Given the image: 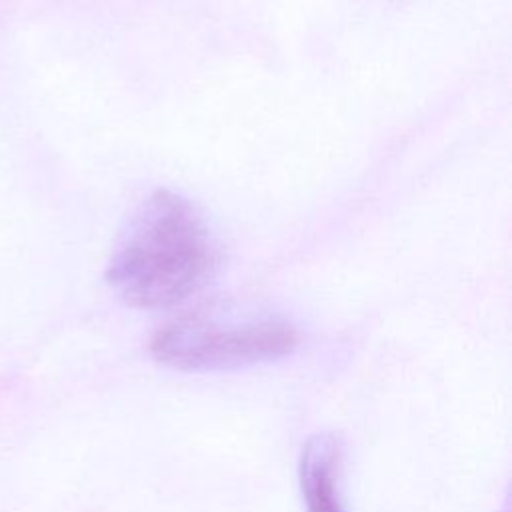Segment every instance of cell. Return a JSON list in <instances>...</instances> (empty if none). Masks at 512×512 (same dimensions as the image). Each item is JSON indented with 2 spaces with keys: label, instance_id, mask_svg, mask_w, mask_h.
<instances>
[{
  "label": "cell",
  "instance_id": "6da1fadb",
  "mask_svg": "<svg viewBox=\"0 0 512 512\" xmlns=\"http://www.w3.org/2000/svg\"><path fill=\"white\" fill-rule=\"evenodd\" d=\"M220 246L202 212L160 188L136 210L108 264V284L134 308L186 302L218 272Z\"/></svg>",
  "mask_w": 512,
  "mask_h": 512
},
{
  "label": "cell",
  "instance_id": "7a4b0ae2",
  "mask_svg": "<svg viewBox=\"0 0 512 512\" xmlns=\"http://www.w3.org/2000/svg\"><path fill=\"white\" fill-rule=\"evenodd\" d=\"M298 346L296 328L276 316H182L150 340L156 362L182 372H220L276 362Z\"/></svg>",
  "mask_w": 512,
  "mask_h": 512
},
{
  "label": "cell",
  "instance_id": "3957f363",
  "mask_svg": "<svg viewBox=\"0 0 512 512\" xmlns=\"http://www.w3.org/2000/svg\"><path fill=\"white\" fill-rule=\"evenodd\" d=\"M298 478L308 512H346L342 500V444L334 434L318 432L306 440Z\"/></svg>",
  "mask_w": 512,
  "mask_h": 512
}]
</instances>
